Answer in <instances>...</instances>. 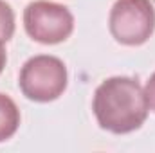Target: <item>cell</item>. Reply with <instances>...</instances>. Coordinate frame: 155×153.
Masks as SVG:
<instances>
[{"label": "cell", "instance_id": "cell-1", "mask_svg": "<svg viewBox=\"0 0 155 153\" xmlns=\"http://www.w3.org/2000/svg\"><path fill=\"white\" fill-rule=\"evenodd\" d=\"M92 112L97 124L116 135L139 130L150 112L144 86L128 76L105 79L94 92Z\"/></svg>", "mask_w": 155, "mask_h": 153}, {"label": "cell", "instance_id": "cell-2", "mask_svg": "<svg viewBox=\"0 0 155 153\" xmlns=\"http://www.w3.org/2000/svg\"><path fill=\"white\" fill-rule=\"evenodd\" d=\"M69 74L65 63L51 54H38L29 58L18 77L22 94L36 103L56 101L67 88Z\"/></svg>", "mask_w": 155, "mask_h": 153}, {"label": "cell", "instance_id": "cell-3", "mask_svg": "<svg viewBox=\"0 0 155 153\" xmlns=\"http://www.w3.org/2000/svg\"><path fill=\"white\" fill-rule=\"evenodd\" d=\"M108 29L117 43L137 47L155 31V7L150 0H116L108 15Z\"/></svg>", "mask_w": 155, "mask_h": 153}, {"label": "cell", "instance_id": "cell-4", "mask_svg": "<svg viewBox=\"0 0 155 153\" xmlns=\"http://www.w3.org/2000/svg\"><path fill=\"white\" fill-rule=\"evenodd\" d=\"M24 27L35 41L43 45H56L72 34L74 16L61 4L35 0L24 11Z\"/></svg>", "mask_w": 155, "mask_h": 153}, {"label": "cell", "instance_id": "cell-5", "mask_svg": "<svg viewBox=\"0 0 155 153\" xmlns=\"http://www.w3.org/2000/svg\"><path fill=\"white\" fill-rule=\"evenodd\" d=\"M20 126V110L16 103L5 96L0 94V142L11 139Z\"/></svg>", "mask_w": 155, "mask_h": 153}, {"label": "cell", "instance_id": "cell-6", "mask_svg": "<svg viewBox=\"0 0 155 153\" xmlns=\"http://www.w3.org/2000/svg\"><path fill=\"white\" fill-rule=\"evenodd\" d=\"M15 34V13L5 0H0V43H5Z\"/></svg>", "mask_w": 155, "mask_h": 153}, {"label": "cell", "instance_id": "cell-7", "mask_svg": "<svg viewBox=\"0 0 155 153\" xmlns=\"http://www.w3.org/2000/svg\"><path fill=\"white\" fill-rule=\"evenodd\" d=\"M144 94H146V101H148V106H150V110L155 114V72L150 76V79L146 81Z\"/></svg>", "mask_w": 155, "mask_h": 153}, {"label": "cell", "instance_id": "cell-8", "mask_svg": "<svg viewBox=\"0 0 155 153\" xmlns=\"http://www.w3.org/2000/svg\"><path fill=\"white\" fill-rule=\"evenodd\" d=\"M5 61H7V56H5V49H4V43H0V74L5 67Z\"/></svg>", "mask_w": 155, "mask_h": 153}]
</instances>
